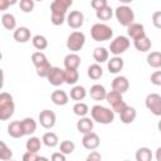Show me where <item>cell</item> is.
<instances>
[{
  "label": "cell",
  "mask_w": 161,
  "mask_h": 161,
  "mask_svg": "<svg viewBox=\"0 0 161 161\" xmlns=\"http://www.w3.org/2000/svg\"><path fill=\"white\" fill-rule=\"evenodd\" d=\"M73 5L72 0H54L50 4V21L58 26L67 21V11Z\"/></svg>",
  "instance_id": "cell-1"
},
{
  "label": "cell",
  "mask_w": 161,
  "mask_h": 161,
  "mask_svg": "<svg viewBox=\"0 0 161 161\" xmlns=\"http://www.w3.org/2000/svg\"><path fill=\"white\" fill-rule=\"evenodd\" d=\"M91 118L99 125H109L114 121V112L102 104H94L91 108Z\"/></svg>",
  "instance_id": "cell-2"
},
{
  "label": "cell",
  "mask_w": 161,
  "mask_h": 161,
  "mask_svg": "<svg viewBox=\"0 0 161 161\" xmlns=\"http://www.w3.org/2000/svg\"><path fill=\"white\" fill-rule=\"evenodd\" d=\"M15 111V103L14 98L10 93L8 92H1L0 93V119L1 121H8Z\"/></svg>",
  "instance_id": "cell-3"
},
{
  "label": "cell",
  "mask_w": 161,
  "mask_h": 161,
  "mask_svg": "<svg viewBox=\"0 0 161 161\" xmlns=\"http://www.w3.org/2000/svg\"><path fill=\"white\" fill-rule=\"evenodd\" d=\"M114 16H116L117 21L122 26H126V28H128L131 24L135 23V13H133L132 8L126 4L118 5L114 9Z\"/></svg>",
  "instance_id": "cell-4"
},
{
  "label": "cell",
  "mask_w": 161,
  "mask_h": 161,
  "mask_svg": "<svg viewBox=\"0 0 161 161\" xmlns=\"http://www.w3.org/2000/svg\"><path fill=\"white\" fill-rule=\"evenodd\" d=\"M91 36L94 42H106L113 36V30L104 23H96L91 28Z\"/></svg>",
  "instance_id": "cell-5"
},
{
  "label": "cell",
  "mask_w": 161,
  "mask_h": 161,
  "mask_svg": "<svg viewBox=\"0 0 161 161\" xmlns=\"http://www.w3.org/2000/svg\"><path fill=\"white\" fill-rule=\"evenodd\" d=\"M84 44H86V35L79 30L72 31L67 38V48L70 50V53L79 52L84 47Z\"/></svg>",
  "instance_id": "cell-6"
},
{
  "label": "cell",
  "mask_w": 161,
  "mask_h": 161,
  "mask_svg": "<svg viewBox=\"0 0 161 161\" xmlns=\"http://www.w3.org/2000/svg\"><path fill=\"white\" fill-rule=\"evenodd\" d=\"M131 45V42L128 39V36L126 35H118L116 36L111 43H109V52L114 55V57H121V54H123Z\"/></svg>",
  "instance_id": "cell-7"
},
{
  "label": "cell",
  "mask_w": 161,
  "mask_h": 161,
  "mask_svg": "<svg viewBox=\"0 0 161 161\" xmlns=\"http://www.w3.org/2000/svg\"><path fill=\"white\" fill-rule=\"evenodd\" d=\"M106 101L108 102V104L111 106L112 111L114 113H121L123 111V108L127 106V103L123 101V96L122 93H118L116 91H111L107 93V97H106Z\"/></svg>",
  "instance_id": "cell-8"
},
{
  "label": "cell",
  "mask_w": 161,
  "mask_h": 161,
  "mask_svg": "<svg viewBox=\"0 0 161 161\" xmlns=\"http://www.w3.org/2000/svg\"><path fill=\"white\" fill-rule=\"evenodd\" d=\"M146 108L157 117H161V96L158 93H150L145 99Z\"/></svg>",
  "instance_id": "cell-9"
},
{
  "label": "cell",
  "mask_w": 161,
  "mask_h": 161,
  "mask_svg": "<svg viewBox=\"0 0 161 161\" xmlns=\"http://www.w3.org/2000/svg\"><path fill=\"white\" fill-rule=\"evenodd\" d=\"M38 119H39V123H40L42 127H44L47 130H50L55 126L57 116L50 109H43V111H40V113L38 116Z\"/></svg>",
  "instance_id": "cell-10"
},
{
  "label": "cell",
  "mask_w": 161,
  "mask_h": 161,
  "mask_svg": "<svg viewBox=\"0 0 161 161\" xmlns=\"http://www.w3.org/2000/svg\"><path fill=\"white\" fill-rule=\"evenodd\" d=\"M67 24L72 29H79L84 24V14L80 10H72L67 15Z\"/></svg>",
  "instance_id": "cell-11"
},
{
  "label": "cell",
  "mask_w": 161,
  "mask_h": 161,
  "mask_svg": "<svg viewBox=\"0 0 161 161\" xmlns=\"http://www.w3.org/2000/svg\"><path fill=\"white\" fill-rule=\"evenodd\" d=\"M99 143H101V140H99V136L96 132H89L87 135H83L82 145L86 150L94 151L96 148L99 147Z\"/></svg>",
  "instance_id": "cell-12"
},
{
  "label": "cell",
  "mask_w": 161,
  "mask_h": 161,
  "mask_svg": "<svg viewBox=\"0 0 161 161\" xmlns=\"http://www.w3.org/2000/svg\"><path fill=\"white\" fill-rule=\"evenodd\" d=\"M48 82L49 84L54 86V87H59L62 86L63 83H65L64 80V69L59 68V67H53L50 74L48 75Z\"/></svg>",
  "instance_id": "cell-13"
},
{
  "label": "cell",
  "mask_w": 161,
  "mask_h": 161,
  "mask_svg": "<svg viewBox=\"0 0 161 161\" xmlns=\"http://www.w3.org/2000/svg\"><path fill=\"white\" fill-rule=\"evenodd\" d=\"M111 86H112V91H116V92L123 94L125 92L128 91V88H130V82H128V79H127L125 75H117V77L113 78Z\"/></svg>",
  "instance_id": "cell-14"
},
{
  "label": "cell",
  "mask_w": 161,
  "mask_h": 161,
  "mask_svg": "<svg viewBox=\"0 0 161 161\" xmlns=\"http://www.w3.org/2000/svg\"><path fill=\"white\" fill-rule=\"evenodd\" d=\"M136 117H137V111H136V108L132 107V106H128V104H127V106L123 108V111L119 113V119H121V122L125 123V125H131V123L136 119Z\"/></svg>",
  "instance_id": "cell-15"
},
{
  "label": "cell",
  "mask_w": 161,
  "mask_h": 161,
  "mask_svg": "<svg viewBox=\"0 0 161 161\" xmlns=\"http://www.w3.org/2000/svg\"><path fill=\"white\" fill-rule=\"evenodd\" d=\"M93 126H94V121L91 118V117H80L78 121H77V130L79 133H83V135H87L89 132H93Z\"/></svg>",
  "instance_id": "cell-16"
},
{
  "label": "cell",
  "mask_w": 161,
  "mask_h": 161,
  "mask_svg": "<svg viewBox=\"0 0 161 161\" xmlns=\"http://www.w3.org/2000/svg\"><path fill=\"white\" fill-rule=\"evenodd\" d=\"M127 35L133 39V40H137L142 36L146 35V31H145V26L141 24V23H133L131 24L128 28H127Z\"/></svg>",
  "instance_id": "cell-17"
},
{
  "label": "cell",
  "mask_w": 161,
  "mask_h": 161,
  "mask_svg": "<svg viewBox=\"0 0 161 161\" xmlns=\"http://www.w3.org/2000/svg\"><path fill=\"white\" fill-rule=\"evenodd\" d=\"M13 38L15 42L18 43H26L30 40L31 38V33H30V29L26 28V26H19L14 30L13 33Z\"/></svg>",
  "instance_id": "cell-18"
},
{
  "label": "cell",
  "mask_w": 161,
  "mask_h": 161,
  "mask_svg": "<svg viewBox=\"0 0 161 161\" xmlns=\"http://www.w3.org/2000/svg\"><path fill=\"white\" fill-rule=\"evenodd\" d=\"M123 67H125V60L122 59V57H112L107 62V69L112 74L119 73L123 69Z\"/></svg>",
  "instance_id": "cell-19"
},
{
  "label": "cell",
  "mask_w": 161,
  "mask_h": 161,
  "mask_svg": "<svg viewBox=\"0 0 161 161\" xmlns=\"http://www.w3.org/2000/svg\"><path fill=\"white\" fill-rule=\"evenodd\" d=\"M50 101L55 104V106H65L69 102V96L67 94L65 91L62 89H55L50 94Z\"/></svg>",
  "instance_id": "cell-20"
},
{
  "label": "cell",
  "mask_w": 161,
  "mask_h": 161,
  "mask_svg": "<svg viewBox=\"0 0 161 161\" xmlns=\"http://www.w3.org/2000/svg\"><path fill=\"white\" fill-rule=\"evenodd\" d=\"M64 68L65 69H74L77 70L78 67L80 65V57L77 53H69L64 57Z\"/></svg>",
  "instance_id": "cell-21"
},
{
  "label": "cell",
  "mask_w": 161,
  "mask_h": 161,
  "mask_svg": "<svg viewBox=\"0 0 161 161\" xmlns=\"http://www.w3.org/2000/svg\"><path fill=\"white\" fill-rule=\"evenodd\" d=\"M107 93L108 92L106 91L104 86H102V84H93L91 87V89H89V96L94 101H103V99H106Z\"/></svg>",
  "instance_id": "cell-22"
},
{
  "label": "cell",
  "mask_w": 161,
  "mask_h": 161,
  "mask_svg": "<svg viewBox=\"0 0 161 161\" xmlns=\"http://www.w3.org/2000/svg\"><path fill=\"white\" fill-rule=\"evenodd\" d=\"M8 133L10 137L13 138H20L24 135V131H23V126H21V121H13L8 125Z\"/></svg>",
  "instance_id": "cell-23"
},
{
  "label": "cell",
  "mask_w": 161,
  "mask_h": 161,
  "mask_svg": "<svg viewBox=\"0 0 161 161\" xmlns=\"http://www.w3.org/2000/svg\"><path fill=\"white\" fill-rule=\"evenodd\" d=\"M93 59L96 60L97 64H102L108 62L109 59V50H107L104 47H97L93 50Z\"/></svg>",
  "instance_id": "cell-24"
},
{
  "label": "cell",
  "mask_w": 161,
  "mask_h": 161,
  "mask_svg": "<svg viewBox=\"0 0 161 161\" xmlns=\"http://www.w3.org/2000/svg\"><path fill=\"white\" fill-rule=\"evenodd\" d=\"M86 96H87V89H86L83 86H79V84H75V86L70 89V92H69L70 99L77 101V102L83 101V99L86 98Z\"/></svg>",
  "instance_id": "cell-25"
},
{
  "label": "cell",
  "mask_w": 161,
  "mask_h": 161,
  "mask_svg": "<svg viewBox=\"0 0 161 161\" xmlns=\"http://www.w3.org/2000/svg\"><path fill=\"white\" fill-rule=\"evenodd\" d=\"M21 126L25 136H30L36 131V121L31 117H25L21 119Z\"/></svg>",
  "instance_id": "cell-26"
},
{
  "label": "cell",
  "mask_w": 161,
  "mask_h": 161,
  "mask_svg": "<svg viewBox=\"0 0 161 161\" xmlns=\"http://www.w3.org/2000/svg\"><path fill=\"white\" fill-rule=\"evenodd\" d=\"M133 45H135L136 50H138L141 53H146V52H148L151 49L152 43H151L150 38L147 35H145V36H142V38H140L137 40H133Z\"/></svg>",
  "instance_id": "cell-27"
},
{
  "label": "cell",
  "mask_w": 161,
  "mask_h": 161,
  "mask_svg": "<svg viewBox=\"0 0 161 161\" xmlns=\"http://www.w3.org/2000/svg\"><path fill=\"white\" fill-rule=\"evenodd\" d=\"M1 24L6 30H15L16 29V19L11 13H5L1 16Z\"/></svg>",
  "instance_id": "cell-28"
},
{
  "label": "cell",
  "mask_w": 161,
  "mask_h": 161,
  "mask_svg": "<svg viewBox=\"0 0 161 161\" xmlns=\"http://www.w3.org/2000/svg\"><path fill=\"white\" fill-rule=\"evenodd\" d=\"M42 142H43L47 147L53 148V147L58 146L59 138H58L57 133H54V132H45V133L43 135V137H42Z\"/></svg>",
  "instance_id": "cell-29"
},
{
  "label": "cell",
  "mask_w": 161,
  "mask_h": 161,
  "mask_svg": "<svg viewBox=\"0 0 161 161\" xmlns=\"http://www.w3.org/2000/svg\"><path fill=\"white\" fill-rule=\"evenodd\" d=\"M146 62L151 68H155V69L161 68V52H151V53H148L147 58H146Z\"/></svg>",
  "instance_id": "cell-30"
},
{
  "label": "cell",
  "mask_w": 161,
  "mask_h": 161,
  "mask_svg": "<svg viewBox=\"0 0 161 161\" xmlns=\"http://www.w3.org/2000/svg\"><path fill=\"white\" fill-rule=\"evenodd\" d=\"M31 44H33V47L38 52H42V50H44V49L48 48V40H47V38L44 35H40V34H36V35H34L31 38Z\"/></svg>",
  "instance_id": "cell-31"
},
{
  "label": "cell",
  "mask_w": 161,
  "mask_h": 161,
  "mask_svg": "<svg viewBox=\"0 0 161 161\" xmlns=\"http://www.w3.org/2000/svg\"><path fill=\"white\" fill-rule=\"evenodd\" d=\"M87 74H88V77H89L91 79L97 80V79L102 78V75H103V69H102V67H101L99 64L93 63V64H91V65L88 67Z\"/></svg>",
  "instance_id": "cell-32"
},
{
  "label": "cell",
  "mask_w": 161,
  "mask_h": 161,
  "mask_svg": "<svg viewBox=\"0 0 161 161\" xmlns=\"http://www.w3.org/2000/svg\"><path fill=\"white\" fill-rule=\"evenodd\" d=\"M42 143H43V142L40 141L39 137L31 136V137L28 138V141H26V143H25V148H26V151H29V152H35V153H36V152L40 150Z\"/></svg>",
  "instance_id": "cell-33"
},
{
  "label": "cell",
  "mask_w": 161,
  "mask_h": 161,
  "mask_svg": "<svg viewBox=\"0 0 161 161\" xmlns=\"http://www.w3.org/2000/svg\"><path fill=\"white\" fill-rule=\"evenodd\" d=\"M136 161H152L153 153L148 147H140L136 151Z\"/></svg>",
  "instance_id": "cell-34"
},
{
  "label": "cell",
  "mask_w": 161,
  "mask_h": 161,
  "mask_svg": "<svg viewBox=\"0 0 161 161\" xmlns=\"http://www.w3.org/2000/svg\"><path fill=\"white\" fill-rule=\"evenodd\" d=\"M113 14H114V11L109 5H107V6H104V8H102V9L96 11V16L101 21H108L113 16Z\"/></svg>",
  "instance_id": "cell-35"
},
{
  "label": "cell",
  "mask_w": 161,
  "mask_h": 161,
  "mask_svg": "<svg viewBox=\"0 0 161 161\" xmlns=\"http://www.w3.org/2000/svg\"><path fill=\"white\" fill-rule=\"evenodd\" d=\"M79 79V73L78 70L74 69H64V80L69 86H75V83Z\"/></svg>",
  "instance_id": "cell-36"
},
{
  "label": "cell",
  "mask_w": 161,
  "mask_h": 161,
  "mask_svg": "<svg viewBox=\"0 0 161 161\" xmlns=\"http://www.w3.org/2000/svg\"><path fill=\"white\" fill-rule=\"evenodd\" d=\"M88 112H89L88 104L84 103V102H75V104L73 106V113L75 116H78L79 118L80 117H86Z\"/></svg>",
  "instance_id": "cell-37"
},
{
  "label": "cell",
  "mask_w": 161,
  "mask_h": 161,
  "mask_svg": "<svg viewBox=\"0 0 161 161\" xmlns=\"http://www.w3.org/2000/svg\"><path fill=\"white\" fill-rule=\"evenodd\" d=\"M31 62H33V64L35 65V68H38V67H40V65L48 63L49 60H48L47 55H45L43 52H34V53L31 54Z\"/></svg>",
  "instance_id": "cell-38"
},
{
  "label": "cell",
  "mask_w": 161,
  "mask_h": 161,
  "mask_svg": "<svg viewBox=\"0 0 161 161\" xmlns=\"http://www.w3.org/2000/svg\"><path fill=\"white\" fill-rule=\"evenodd\" d=\"M74 150H75V145H74V142L70 141V140H64V141H62L60 145H59V151H60L62 153H64L65 156L73 153Z\"/></svg>",
  "instance_id": "cell-39"
},
{
  "label": "cell",
  "mask_w": 161,
  "mask_h": 161,
  "mask_svg": "<svg viewBox=\"0 0 161 161\" xmlns=\"http://www.w3.org/2000/svg\"><path fill=\"white\" fill-rule=\"evenodd\" d=\"M11 157H13L11 148L8 147L4 141H0V160H3V161H10Z\"/></svg>",
  "instance_id": "cell-40"
},
{
  "label": "cell",
  "mask_w": 161,
  "mask_h": 161,
  "mask_svg": "<svg viewBox=\"0 0 161 161\" xmlns=\"http://www.w3.org/2000/svg\"><path fill=\"white\" fill-rule=\"evenodd\" d=\"M35 69H36L38 77H40V78H48V75L50 74V72H52V69H53V65L48 62V63H45V64H43V65L35 68Z\"/></svg>",
  "instance_id": "cell-41"
},
{
  "label": "cell",
  "mask_w": 161,
  "mask_h": 161,
  "mask_svg": "<svg viewBox=\"0 0 161 161\" xmlns=\"http://www.w3.org/2000/svg\"><path fill=\"white\" fill-rule=\"evenodd\" d=\"M34 1L33 0H20L19 1V8L23 13H31L34 9Z\"/></svg>",
  "instance_id": "cell-42"
},
{
  "label": "cell",
  "mask_w": 161,
  "mask_h": 161,
  "mask_svg": "<svg viewBox=\"0 0 161 161\" xmlns=\"http://www.w3.org/2000/svg\"><path fill=\"white\" fill-rule=\"evenodd\" d=\"M151 20H152V24H153L155 28L161 29V10L155 11L151 16Z\"/></svg>",
  "instance_id": "cell-43"
},
{
  "label": "cell",
  "mask_w": 161,
  "mask_h": 161,
  "mask_svg": "<svg viewBox=\"0 0 161 161\" xmlns=\"http://www.w3.org/2000/svg\"><path fill=\"white\" fill-rule=\"evenodd\" d=\"M150 80L153 86H157V87H161V70H155L151 77H150Z\"/></svg>",
  "instance_id": "cell-44"
},
{
  "label": "cell",
  "mask_w": 161,
  "mask_h": 161,
  "mask_svg": "<svg viewBox=\"0 0 161 161\" xmlns=\"http://www.w3.org/2000/svg\"><path fill=\"white\" fill-rule=\"evenodd\" d=\"M108 5V3H107V0H92L91 1V6L97 11V10H99V9H102V8H104V6H107Z\"/></svg>",
  "instance_id": "cell-45"
},
{
  "label": "cell",
  "mask_w": 161,
  "mask_h": 161,
  "mask_svg": "<svg viewBox=\"0 0 161 161\" xmlns=\"http://www.w3.org/2000/svg\"><path fill=\"white\" fill-rule=\"evenodd\" d=\"M39 156L35 153V152H29L26 151L24 155H23V161H38Z\"/></svg>",
  "instance_id": "cell-46"
},
{
  "label": "cell",
  "mask_w": 161,
  "mask_h": 161,
  "mask_svg": "<svg viewBox=\"0 0 161 161\" xmlns=\"http://www.w3.org/2000/svg\"><path fill=\"white\" fill-rule=\"evenodd\" d=\"M86 160H87V161H101V160H102V156H101V153H99L98 151H92V152L87 156Z\"/></svg>",
  "instance_id": "cell-47"
},
{
  "label": "cell",
  "mask_w": 161,
  "mask_h": 161,
  "mask_svg": "<svg viewBox=\"0 0 161 161\" xmlns=\"http://www.w3.org/2000/svg\"><path fill=\"white\" fill-rule=\"evenodd\" d=\"M50 161H67V157L60 151L59 152H53L52 157H50Z\"/></svg>",
  "instance_id": "cell-48"
},
{
  "label": "cell",
  "mask_w": 161,
  "mask_h": 161,
  "mask_svg": "<svg viewBox=\"0 0 161 161\" xmlns=\"http://www.w3.org/2000/svg\"><path fill=\"white\" fill-rule=\"evenodd\" d=\"M14 4H16L15 0H13V1H9V0H0V10L4 11V10H6L10 5H14Z\"/></svg>",
  "instance_id": "cell-49"
},
{
  "label": "cell",
  "mask_w": 161,
  "mask_h": 161,
  "mask_svg": "<svg viewBox=\"0 0 161 161\" xmlns=\"http://www.w3.org/2000/svg\"><path fill=\"white\" fill-rule=\"evenodd\" d=\"M155 158H156V161H161V146L156 148V151H155Z\"/></svg>",
  "instance_id": "cell-50"
},
{
  "label": "cell",
  "mask_w": 161,
  "mask_h": 161,
  "mask_svg": "<svg viewBox=\"0 0 161 161\" xmlns=\"http://www.w3.org/2000/svg\"><path fill=\"white\" fill-rule=\"evenodd\" d=\"M38 161H50V160H49V158H47L45 156H39Z\"/></svg>",
  "instance_id": "cell-51"
},
{
  "label": "cell",
  "mask_w": 161,
  "mask_h": 161,
  "mask_svg": "<svg viewBox=\"0 0 161 161\" xmlns=\"http://www.w3.org/2000/svg\"><path fill=\"white\" fill-rule=\"evenodd\" d=\"M157 130L161 132V119H160V121H158V123H157Z\"/></svg>",
  "instance_id": "cell-52"
},
{
  "label": "cell",
  "mask_w": 161,
  "mask_h": 161,
  "mask_svg": "<svg viewBox=\"0 0 161 161\" xmlns=\"http://www.w3.org/2000/svg\"><path fill=\"white\" fill-rule=\"evenodd\" d=\"M125 161H130V160H125Z\"/></svg>",
  "instance_id": "cell-53"
},
{
  "label": "cell",
  "mask_w": 161,
  "mask_h": 161,
  "mask_svg": "<svg viewBox=\"0 0 161 161\" xmlns=\"http://www.w3.org/2000/svg\"><path fill=\"white\" fill-rule=\"evenodd\" d=\"M10 161H14V160H10Z\"/></svg>",
  "instance_id": "cell-54"
},
{
  "label": "cell",
  "mask_w": 161,
  "mask_h": 161,
  "mask_svg": "<svg viewBox=\"0 0 161 161\" xmlns=\"http://www.w3.org/2000/svg\"><path fill=\"white\" fill-rule=\"evenodd\" d=\"M86 161H87V160H86Z\"/></svg>",
  "instance_id": "cell-55"
}]
</instances>
